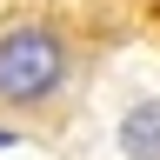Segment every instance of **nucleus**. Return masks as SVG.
Returning a JSON list of instances; mask_svg holds the SVG:
<instances>
[{"label": "nucleus", "instance_id": "f257e3e1", "mask_svg": "<svg viewBox=\"0 0 160 160\" xmlns=\"http://www.w3.org/2000/svg\"><path fill=\"white\" fill-rule=\"evenodd\" d=\"M67 40L53 27H7L0 33V100L7 107H40L67 87Z\"/></svg>", "mask_w": 160, "mask_h": 160}, {"label": "nucleus", "instance_id": "f03ea898", "mask_svg": "<svg viewBox=\"0 0 160 160\" xmlns=\"http://www.w3.org/2000/svg\"><path fill=\"white\" fill-rule=\"evenodd\" d=\"M120 160H160V93H133L113 120Z\"/></svg>", "mask_w": 160, "mask_h": 160}, {"label": "nucleus", "instance_id": "7ed1b4c3", "mask_svg": "<svg viewBox=\"0 0 160 160\" xmlns=\"http://www.w3.org/2000/svg\"><path fill=\"white\" fill-rule=\"evenodd\" d=\"M0 147H13V133H0Z\"/></svg>", "mask_w": 160, "mask_h": 160}]
</instances>
